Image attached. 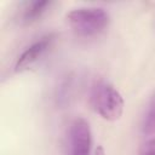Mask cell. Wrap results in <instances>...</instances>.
I'll return each instance as SVG.
<instances>
[{
	"instance_id": "cell-1",
	"label": "cell",
	"mask_w": 155,
	"mask_h": 155,
	"mask_svg": "<svg viewBox=\"0 0 155 155\" xmlns=\"http://www.w3.org/2000/svg\"><path fill=\"white\" fill-rule=\"evenodd\" d=\"M71 29L82 38H92L102 34L109 25V13L98 6L78 7L65 16Z\"/></svg>"
},
{
	"instance_id": "cell-2",
	"label": "cell",
	"mask_w": 155,
	"mask_h": 155,
	"mask_svg": "<svg viewBox=\"0 0 155 155\" xmlns=\"http://www.w3.org/2000/svg\"><path fill=\"white\" fill-rule=\"evenodd\" d=\"M92 109L107 121L119 120L125 109V101L121 93L109 82H96L90 92Z\"/></svg>"
},
{
	"instance_id": "cell-3",
	"label": "cell",
	"mask_w": 155,
	"mask_h": 155,
	"mask_svg": "<svg viewBox=\"0 0 155 155\" xmlns=\"http://www.w3.org/2000/svg\"><path fill=\"white\" fill-rule=\"evenodd\" d=\"M69 155H90L92 132L87 120L76 117L71 121L68 131Z\"/></svg>"
},
{
	"instance_id": "cell-4",
	"label": "cell",
	"mask_w": 155,
	"mask_h": 155,
	"mask_svg": "<svg viewBox=\"0 0 155 155\" xmlns=\"http://www.w3.org/2000/svg\"><path fill=\"white\" fill-rule=\"evenodd\" d=\"M57 35L54 33H48L40 36L38 40L31 42L25 50L18 56L15 63V71H22L35 64L54 44Z\"/></svg>"
},
{
	"instance_id": "cell-5",
	"label": "cell",
	"mask_w": 155,
	"mask_h": 155,
	"mask_svg": "<svg viewBox=\"0 0 155 155\" xmlns=\"http://www.w3.org/2000/svg\"><path fill=\"white\" fill-rule=\"evenodd\" d=\"M53 5L51 0H34L24 2L21 12V21L24 24H30L39 21Z\"/></svg>"
},
{
	"instance_id": "cell-6",
	"label": "cell",
	"mask_w": 155,
	"mask_h": 155,
	"mask_svg": "<svg viewBox=\"0 0 155 155\" xmlns=\"http://www.w3.org/2000/svg\"><path fill=\"white\" fill-rule=\"evenodd\" d=\"M140 130L147 136L155 134V92L150 97L140 121Z\"/></svg>"
},
{
	"instance_id": "cell-7",
	"label": "cell",
	"mask_w": 155,
	"mask_h": 155,
	"mask_svg": "<svg viewBox=\"0 0 155 155\" xmlns=\"http://www.w3.org/2000/svg\"><path fill=\"white\" fill-rule=\"evenodd\" d=\"M71 86H73L71 78L64 76L57 88V101L59 104H63L64 102H67V99L69 98L70 92H71Z\"/></svg>"
},
{
	"instance_id": "cell-8",
	"label": "cell",
	"mask_w": 155,
	"mask_h": 155,
	"mask_svg": "<svg viewBox=\"0 0 155 155\" xmlns=\"http://www.w3.org/2000/svg\"><path fill=\"white\" fill-rule=\"evenodd\" d=\"M138 155H155V138L145 140L140 145Z\"/></svg>"
},
{
	"instance_id": "cell-9",
	"label": "cell",
	"mask_w": 155,
	"mask_h": 155,
	"mask_svg": "<svg viewBox=\"0 0 155 155\" xmlns=\"http://www.w3.org/2000/svg\"><path fill=\"white\" fill-rule=\"evenodd\" d=\"M92 155H105V151H104V148L102 145H97L92 153Z\"/></svg>"
}]
</instances>
